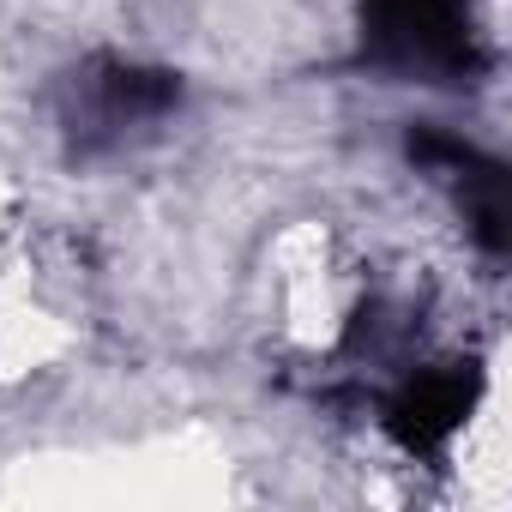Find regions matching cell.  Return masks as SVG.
I'll list each match as a JSON object with an SVG mask.
<instances>
[{"label":"cell","instance_id":"obj_2","mask_svg":"<svg viewBox=\"0 0 512 512\" xmlns=\"http://www.w3.org/2000/svg\"><path fill=\"white\" fill-rule=\"evenodd\" d=\"M175 109H181V73L145 67L127 55H97L73 73L61 121H67L73 145L85 157H97V151H121L127 139L163 127Z\"/></svg>","mask_w":512,"mask_h":512},{"label":"cell","instance_id":"obj_1","mask_svg":"<svg viewBox=\"0 0 512 512\" xmlns=\"http://www.w3.org/2000/svg\"><path fill=\"white\" fill-rule=\"evenodd\" d=\"M356 43L398 85H476L494 61L476 0H356Z\"/></svg>","mask_w":512,"mask_h":512},{"label":"cell","instance_id":"obj_3","mask_svg":"<svg viewBox=\"0 0 512 512\" xmlns=\"http://www.w3.org/2000/svg\"><path fill=\"white\" fill-rule=\"evenodd\" d=\"M482 398V368L464 356H434V362H410L386 398H380V428L392 434V446L404 458H446L470 422Z\"/></svg>","mask_w":512,"mask_h":512},{"label":"cell","instance_id":"obj_4","mask_svg":"<svg viewBox=\"0 0 512 512\" xmlns=\"http://www.w3.org/2000/svg\"><path fill=\"white\" fill-rule=\"evenodd\" d=\"M404 151H410V163L422 175H434L452 193L470 241L488 253V260H506V241H512V223H506V163L488 157L482 145L446 133V127H428V121L410 127Z\"/></svg>","mask_w":512,"mask_h":512}]
</instances>
